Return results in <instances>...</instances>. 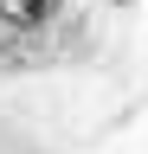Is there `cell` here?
<instances>
[{
  "label": "cell",
  "mask_w": 148,
  "mask_h": 154,
  "mask_svg": "<svg viewBox=\"0 0 148 154\" xmlns=\"http://www.w3.org/2000/svg\"><path fill=\"white\" fill-rule=\"evenodd\" d=\"M52 13H58V0H0L7 32H39V26H52Z\"/></svg>",
  "instance_id": "1"
}]
</instances>
